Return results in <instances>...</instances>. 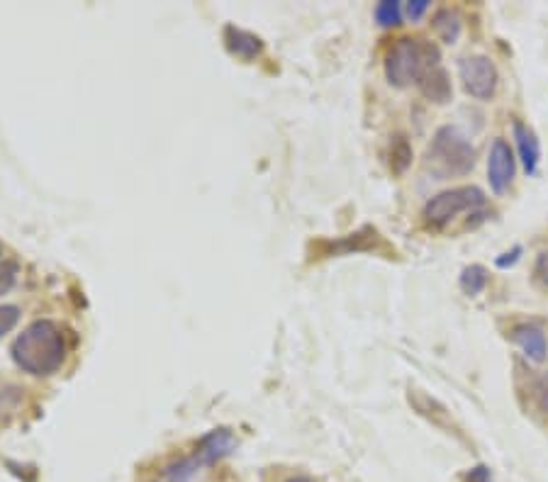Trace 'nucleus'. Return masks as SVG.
<instances>
[{
	"mask_svg": "<svg viewBox=\"0 0 548 482\" xmlns=\"http://www.w3.org/2000/svg\"><path fill=\"white\" fill-rule=\"evenodd\" d=\"M66 334L52 319H37L13 341V361L25 373L47 378L66 361Z\"/></svg>",
	"mask_w": 548,
	"mask_h": 482,
	"instance_id": "1",
	"label": "nucleus"
},
{
	"mask_svg": "<svg viewBox=\"0 0 548 482\" xmlns=\"http://www.w3.org/2000/svg\"><path fill=\"white\" fill-rule=\"evenodd\" d=\"M439 64L441 54L432 42H424V39L417 37H402L385 56V78H388L390 86L407 88L412 83H419V78Z\"/></svg>",
	"mask_w": 548,
	"mask_h": 482,
	"instance_id": "2",
	"label": "nucleus"
},
{
	"mask_svg": "<svg viewBox=\"0 0 548 482\" xmlns=\"http://www.w3.org/2000/svg\"><path fill=\"white\" fill-rule=\"evenodd\" d=\"M427 164L439 178L468 176L475 166V147L471 137L456 125L439 127L427 149Z\"/></svg>",
	"mask_w": 548,
	"mask_h": 482,
	"instance_id": "3",
	"label": "nucleus"
},
{
	"mask_svg": "<svg viewBox=\"0 0 548 482\" xmlns=\"http://www.w3.org/2000/svg\"><path fill=\"white\" fill-rule=\"evenodd\" d=\"M485 193L478 186H461V188H449L444 193L434 195L427 205H424V222L429 227H446L456 220L463 212H471L475 215L478 210L485 207Z\"/></svg>",
	"mask_w": 548,
	"mask_h": 482,
	"instance_id": "4",
	"label": "nucleus"
},
{
	"mask_svg": "<svg viewBox=\"0 0 548 482\" xmlns=\"http://www.w3.org/2000/svg\"><path fill=\"white\" fill-rule=\"evenodd\" d=\"M458 76H461L466 93L475 100H490L497 91V83H500L495 61L483 54L463 56L458 61Z\"/></svg>",
	"mask_w": 548,
	"mask_h": 482,
	"instance_id": "5",
	"label": "nucleus"
},
{
	"mask_svg": "<svg viewBox=\"0 0 548 482\" xmlns=\"http://www.w3.org/2000/svg\"><path fill=\"white\" fill-rule=\"evenodd\" d=\"M517 176V156L505 139H495L488 154V181L495 195H502L510 190Z\"/></svg>",
	"mask_w": 548,
	"mask_h": 482,
	"instance_id": "6",
	"label": "nucleus"
},
{
	"mask_svg": "<svg viewBox=\"0 0 548 482\" xmlns=\"http://www.w3.org/2000/svg\"><path fill=\"white\" fill-rule=\"evenodd\" d=\"M239 441L237 436L229 429H212L210 434H205L203 439L198 441V448H195V461H198L200 468L203 465H212L222 458L229 456L232 451H237Z\"/></svg>",
	"mask_w": 548,
	"mask_h": 482,
	"instance_id": "7",
	"label": "nucleus"
},
{
	"mask_svg": "<svg viewBox=\"0 0 548 482\" xmlns=\"http://www.w3.org/2000/svg\"><path fill=\"white\" fill-rule=\"evenodd\" d=\"M512 134H514V144H517V154H519V161H522L524 171H527V176H536L541 164V144L539 139H536L534 130H531L529 125H524L522 120H514Z\"/></svg>",
	"mask_w": 548,
	"mask_h": 482,
	"instance_id": "8",
	"label": "nucleus"
},
{
	"mask_svg": "<svg viewBox=\"0 0 548 482\" xmlns=\"http://www.w3.org/2000/svg\"><path fill=\"white\" fill-rule=\"evenodd\" d=\"M512 341L522 349L524 356L534 363H544L548 356V341L544 329L536 327V324H517L512 329Z\"/></svg>",
	"mask_w": 548,
	"mask_h": 482,
	"instance_id": "9",
	"label": "nucleus"
},
{
	"mask_svg": "<svg viewBox=\"0 0 548 482\" xmlns=\"http://www.w3.org/2000/svg\"><path fill=\"white\" fill-rule=\"evenodd\" d=\"M417 86H419V93H422L429 103L446 105V103H451V98H454L451 76L441 64L434 66V69H429L427 74L419 78Z\"/></svg>",
	"mask_w": 548,
	"mask_h": 482,
	"instance_id": "10",
	"label": "nucleus"
},
{
	"mask_svg": "<svg viewBox=\"0 0 548 482\" xmlns=\"http://www.w3.org/2000/svg\"><path fill=\"white\" fill-rule=\"evenodd\" d=\"M225 42L229 52L242 61H254L256 56L264 52V39L254 35V32L239 30V27H232V25L225 30Z\"/></svg>",
	"mask_w": 548,
	"mask_h": 482,
	"instance_id": "11",
	"label": "nucleus"
},
{
	"mask_svg": "<svg viewBox=\"0 0 548 482\" xmlns=\"http://www.w3.org/2000/svg\"><path fill=\"white\" fill-rule=\"evenodd\" d=\"M432 30L444 44H456L458 39H461V32H463L461 15L451 8H439L432 18Z\"/></svg>",
	"mask_w": 548,
	"mask_h": 482,
	"instance_id": "12",
	"label": "nucleus"
},
{
	"mask_svg": "<svg viewBox=\"0 0 548 482\" xmlns=\"http://www.w3.org/2000/svg\"><path fill=\"white\" fill-rule=\"evenodd\" d=\"M488 280L490 273L488 268L480 266V263H471V266H466L461 271V278H458V285H461L463 295L468 297H478L483 293L485 288H488Z\"/></svg>",
	"mask_w": 548,
	"mask_h": 482,
	"instance_id": "13",
	"label": "nucleus"
},
{
	"mask_svg": "<svg viewBox=\"0 0 548 482\" xmlns=\"http://www.w3.org/2000/svg\"><path fill=\"white\" fill-rule=\"evenodd\" d=\"M410 166H412L410 142H407V137L397 134V137H393V142H390V168H393V173H397V176H402V173H405Z\"/></svg>",
	"mask_w": 548,
	"mask_h": 482,
	"instance_id": "14",
	"label": "nucleus"
},
{
	"mask_svg": "<svg viewBox=\"0 0 548 482\" xmlns=\"http://www.w3.org/2000/svg\"><path fill=\"white\" fill-rule=\"evenodd\" d=\"M373 18L380 27H397L402 22V3L397 0H383L373 10Z\"/></svg>",
	"mask_w": 548,
	"mask_h": 482,
	"instance_id": "15",
	"label": "nucleus"
},
{
	"mask_svg": "<svg viewBox=\"0 0 548 482\" xmlns=\"http://www.w3.org/2000/svg\"><path fill=\"white\" fill-rule=\"evenodd\" d=\"M198 461L195 458H181V461L171 463L169 468L164 470L166 480L169 482H190L195 478V473H198Z\"/></svg>",
	"mask_w": 548,
	"mask_h": 482,
	"instance_id": "16",
	"label": "nucleus"
},
{
	"mask_svg": "<svg viewBox=\"0 0 548 482\" xmlns=\"http://www.w3.org/2000/svg\"><path fill=\"white\" fill-rule=\"evenodd\" d=\"M20 266L15 261H3L0 263V295L10 293L15 285V280H18Z\"/></svg>",
	"mask_w": 548,
	"mask_h": 482,
	"instance_id": "17",
	"label": "nucleus"
},
{
	"mask_svg": "<svg viewBox=\"0 0 548 482\" xmlns=\"http://www.w3.org/2000/svg\"><path fill=\"white\" fill-rule=\"evenodd\" d=\"M20 322V307L0 305V336L10 334Z\"/></svg>",
	"mask_w": 548,
	"mask_h": 482,
	"instance_id": "18",
	"label": "nucleus"
},
{
	"mask_svg": "<svg viewBox=\"0 0 548 482\" xmlns=\"http://www.w3.org/2000/svg\"><path fill=\"white\" fill-rule=\"evenodd\" d=\"M522 254H524L522 246H514L512 251H505V254L497 256V259H495V266H497V268H502V271H507V268H512L514 263H517L519 259H522Z\"/></svg>",
	"mask_w": 548,
	"mask_h": 482,
	"instance_id": "19",
	"label": "nucleus"
},
{
	"mask_svg": "<svg viewBox=\"0 0 548 482\" xmlns=\"http://www.w3.org/2000/svg\"><path fill=\"white\" fill-rule=\"evenodd\" d=\"M429 5H432V3H429V0H412V3L405 5L407 18H410V20H422L424 15H427Z\"/></svg>",
	"mask_w": 548,
	"mask_h": 482,
	"instance_id": "20",
	"label": "nucleus"
},
{
	"mask_svg": "<svg viewBox=\"0 0 548 482\" xmlns=\"http://www.w3.org/2000/svg\"><path fill=\"white\" fill-rule=\"evenodd\" d=\"M463 480L466 482H492V473H490L488 465H475V468H471L466 475H463Z\"/></svg>",
	"mask_w": 548,
	"mask_h": 482,
	"instance_id": "21",
	"label": "nucleus"
},
{
	"mask_svg": "<svg viewBox=\"0 0 548 482\" xmlns=\"http://www.w3.org/2000/svg\"><path fill=\"white\" fill-rule=\"evenodd\" d=\"M536 276H539L541 283L548 288V251H541L539 259H536V266H534Z\"/></svg>",
	"mask_w": 548,
	"mask_h": 482,
	"instance_id": "22",
	"label": "nucleus"
},
{
	"mask_svg": "<svg viewBox=\"0 0 548 482\" xmlns=\"http://www.w3.org/2000/svg\"><path fill=\"white\" fill-rule=\"evenodd\" d=\"M536 400H539L541 407L548 409V373L536 380Z\"/></svg>",
	"mask_w": 548,
	"mask_h": 482,
	"instance_id": "23",
	"label": "nucleus"
},
{
	"mask_svg": "<svg viewBox=\"0 0 548 482\" xmlns=\"http://www.w3.org/2000/svg\"><path fill=\"white\" fill-rule=\"evenodd\" d=\"M285 482H315L312 478H307V475H295V478L285 480Z\"/></svg>",
	"mask_w": 548,
	"mask_h": 482,
	"instance_id": "24",
	"label": "nucleus"
},
{
	"mask_svg": "<svg viewBox=\"0 0 548 482\" xmlns=\"http://www.w3.org/2000/svg\"><path fill=\"white\" fill-rule=\"evenodd\" d=\"M3 251H5V249H3V244H0V256H3Z\"/></svg>",
	"mask_w": 548,
	"mask_h": 482,
	"instance_id": "25",
	"label": "nucleus"
}]
</instances>
